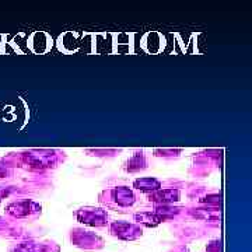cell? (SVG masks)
Masks as SVG:
<instances>
[{
  "label": "cell",
  "instance_id": "2",
  "mask_svg": "<svg viewBox=\"0 0 252 252\" xmlns=\"http://www.w3.org/2000/svg\"><path fill=\"white\" fill-rule=\"evenodd\" d=\"M135 188L142 192H153L161 188V184L160 181L154 180V178H142V180L135 181Z\"/></svg>",
  "mask_w": 252,
  "mask_h": 252
},
{
  "label": "cell",
  "instance_id": "1",
  "mask_svg": "<svg viewBox=\"0 0 252 252\" xmlns=\"http://www.w3.org/2000/svg\"><path fill=\"white\" fill-rule=\"evenodd\" d=\"M114 199L117 200V203L119 205H132L133 203V193L132 190L126 187H119L114 190Z\"/></svg>",
  "mask_w": 252,
  "mask_h": 252
},
{
  "label": "cell",
  "instance_id": "3",
  "mask_svg": "<svg viewBox=\"0 0 252 252\" xmlns=\"http://www.w3.org/2000/svg\"><path fill=\"white\" fill-rule=\"evenodd\" d=\"M180 199V192L178 190H174V189H170V190H164V192H158L153 195V200H158V202H175Z\"/></svg>",
  "mask_w": 252,
  "mask_h": 252
}]
</instances>
